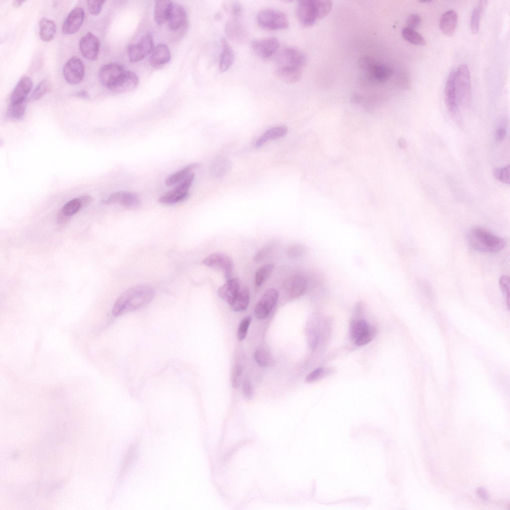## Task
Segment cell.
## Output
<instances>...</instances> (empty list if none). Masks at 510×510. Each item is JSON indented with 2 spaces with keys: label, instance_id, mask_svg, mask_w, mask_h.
<instances>
[{
  "label": "cell",
  "instance_id": "cell-1",
  "mask_svg": "<svg viewBox=\"0 0 510 510\" xmlns=\"http://www.w3.org/2000/svg\"><path fill=\"white\" fill-rule=\"evenodd\" d=\"M153 289L145 285H136L122 293L115 302L112 314L119 316L128 312L139 310L147 306L153 299Z\"/></svg>",
  "mask_w": 510,
  "mask_h": 510
},
{
  "label": "cell",
  "instance_id": "cell-2",
  "mask_svg": "<svg viewBox=\"0 0 510 510\" xmlns=\"http://www.w3.org/2000/svg\"><path fill=\"white\" fill-rule=\"evenodd\" d=\"M469 244L474 250L484 253H494L503 250L506 245L504 240L485 229L475 227L468 235Z\"/></svg>",
  "mask_w": 510,
  "mask_h": 510
},
{
  "label": "cell",
  "instance_id": "cell-3",
  "mask_svg": "<svg viewBox=\"0 0 510 510\" xmlns=\"http://www.w3.org/2000/svg\"><path fill=\"white\" fill-rule=\"evenodd\" d=\"M256 19L261 28L267 30H281L289 25L286 15L274 8H265L260 10L257 13Z\"/></svg>",
  "mask_w": 510,
  "mask_h": 510
},
{
  "label": "cell",
  "instance_id": "cell-4",
  "mask_svg": "<svg viewBox=\"0 0 510 510\" xmlns=\"http://www.w3.org/2000/svg\"><path fill=\"white\" fill-rule=\"evenodd\" d=\"M306 61V55L303 51L297 48L288 46L278 53L275 67L302 71Z\"/></svg>",
  "mask_w": 510,
  "mask_h": 510
},
{
  "label": "cell",
  "instance_id": "cell-5",
  "mask_svg": "<svg viewBox=\"0 0 510 510\" xmlns=\"http://www.w3.org/2000/svg\"><path fill=\"white\" fill-rule=\"evenodd\" d=\"M455 85L458 102L463 107L468 106L471 100V87L469 69L466 65H461L456 70Z\"/></svg>",
  "mask_w": 510,
  "mask_h": 510
},
{
  "label": "cell",
  "instance_id": "cell-6",
  "mask_svg": "<svg viewBox=\"0 0 510 510\" xmlns=\"http://www.w3.org/2000/svg\"><path fill=\"white\" fill-rule=\"evenodd\" d=\"M359 66L361 70L365 73L368 78L379 83L388 80L392 73L389 67L368 56L362 57L359 60Z\"/></svg>",
  "mask_w": 510,
  "mask_h": 510
},
{
  "label": "cell",
  "instance_id": "cell-7",
  "mask_svg": "<svg viewBox=\"0 0 510 510\" xmlns=\"http://www.w3.org/2000/svg\"><path fill=\"white\" fill-rule=\"evenodd\" d=\"M455 71L454 70L451 71L447 78L444 90V100L451 118L458 124H461L462 117L456 94Z\"/></svg>",
  "mask_w": 510,
  "mask_h": 510
},
{
  "label": "cell",
  "instance_id": "cell-8",
  "mask_svg": "<svg viewBox=\"0 0 510 510\" xmlns=\"http://www.w3.org/2000/svg\"><path fill=\"white\" fill-rule=\"evenodd\" d=\"M251 47L258 57L268 59L278 51L279 42L277 38L273 36L254 39L251 42Z\"/></svg>",
  "mask_w": 510,
  "mask_h": 510
},
{
  "label": "cell",
  "instance_id": "cell-9",
  "mask_svg": "<svg viewBox=\"0 0 510 510\" xmlns=\"http://www.w3.org/2000/svg\"><path fill=\"white\" fill-rule=\"evenodd\" d=\"M154 48L152 36L147 33L142 36L137 44L128 46L127 51L129 60L133 63L138 62L151 53Z\"/></svg>",
  "mask_w": 510,
  "mask_h": 510
},
{
  "label": "cell",
  "instance_id": "cell-10",
  "mask_svg": "<svg viewBox=\"0 0 510 510\" xmlns=\"http://www.w3.org/2000/svg\"><path fill=\"white\" fill-rule=\"evenodd\" d=\"M296 15L300 23L305 26L313 25L319 18L316 0H302L298 2Z\"/></svg>",
  "mask_w": 510,
  "mask_h": 510
},
{
  "label": "cell",
  "instance_id": "cell-11",
  "mask_svg": "<svg viewBox=\"0 0 510 510\" xmlns=\"http://www.w3.org/2000/svg\"><path fill=\"white\" fill-rule=\"evenodd\" d=\"M278 298V291L269 288L265 291L256 304L254 314L258 320L266 318L275 306Z\"/></svg>",
  "mask_w": 510,
  "mask_h": 510
},
{
  "label": "cell",
  "instance_id": "cell-12",
  "mask_svg": "<svg viewBox=\"0 0 510 510\" xmlns=\"http://www.w3.org/2000/svg\"><path fill=\"white\" fill-rule=\"evenodd\" d=\"M125 71L124 67L120 64L108 63L101 67L99 79L105 87L112 91Z\"/></svg>",
  "mask_w": 510,
  "mask_h": 510
},
{
  "label": "cell",
  "instance_id": "cell-13",
  "mask_svg": "<svg viewBox=\"0 0 510 510\" xmlns=\"http://www.w3.org/2000/svg\"><path fill=\"white\" fill-rule=\"evenodd\" d=\"M202 263L212 268L222 270L226 280L232 277L233 262L232 259L226 254L213 253L205 257Z\"/></svg>",
  "mask_w": 510,
  "mask_h": 510
},
{
  "label": "cell",
  "instance_id": "cell-14",
  "mask_svg": "<svg viewBox=\"0 0 510 510\" xmlns=\"http://www.w3.org/2000/svg\"><path fill=\"white\" fill-rule=\"evenodd\" d=\"M63 73L68 83L72 85L77 84L81 82L84 78V64L78 57H73L64 65Z\"/></svg>",
  "mask_w": 510,
  "mask_h": 510
},
{
  "label": "cell",
  "instance_id": "cell-15",
  "mask_svg": "<svg viewBox=\"0 0 510 510\" xmlns=\"http://www.w3.org/2000/svg\"><path fill=\"white\" fill-rule=\"evenodd\" d=\"M100 46L99 38L90 32L83 35L79 41V49L82 55L90 61H95L97 59Z\"/></svg>",
  "mask_w": 510,
  "mask_h": 510
},
{
  "label": "cell",
  "instance_id": "cell-16",
  "mask_svg": "<svg viewBox=\"0 0 510 510\" xmlns=\"http://www.w3.org/2000/svg\"><path fill=\"white\" fill-rule=\"evenodd\" d=\"M104 203L105 204H120L127 209H135L140 206L141 201L135 193L119 191L112 194Z\"/></svg>",
  "mask_w": 510,
  "mask_h": 510
},
{
  "label": "cell",
  "instance_id": "cell-17",
  "mask_svg": "<svg viewBox=\"0 0 510 510\" xmlns=\"http://www.w3.org/2000/svg\"><path fill=\"white\" fill-rule=\"evenodd\" d=\"M308 287V280L302 274H294L286 283L285 291L289 298L294 299L303 295Z\"/></svg>",
  "mask_w": 510,
  "mask_h": 510
},
{
  "label": "cell",
  "instance_id": "cell-18",
  "mask_svg": "<svg viewBox=\"0 0 510 510\" xmlns=\"http://www.w3.org/2000/svg\"><path fill=\"white\" fill-rule=\"evenodd\" d=\"M84 10L80 7L73 9L67 15L62 27V30L65 34H71L76 32L80 28L84 20Z\"/></svg>",
  "mask_w": 510,
  "mask_h": 510
},
{
  "label": "cell",
  "instance_id": "cell-19",
  "mask_svg": "<svg viewBox=\"0 0 510 510\" xmlns=\"http://www.w3.org/2000/svg\"><path fill=\"white\" fill-rule=\"evenodd\" d=\"M224 30L228 37L237 43H244L247 39V31L238 19L233 18L228 20Z\"/></svg>",
  "mask_w": 510,
  "mask_h": 510
},
{
  "label": "cell",
  "instance_id": "cell-20",
  "mask_svg": "<svg viewBox=\"0 0 510 510\" xmlns=\"http://www.w3.org/2000/svg\"><path fill=\"white\" fill-rule=\"evenodd\" d=\"M240 289L239 279L231 277L226 280V282L218 289V294L222 299L231 305Z\"/></svg>",
  "mask_w": 510,
  "mask_h": 510
},
{
  "label": "cell",
  "instance_id": "cell-21",
  "mask_svg": "<svg viewBox=\"0 0 510 510\" xmlns=\"http://www.w3.org/2000/svg\"><path fill=\"white\" fill-rule=\"evenodd\" d=\"M32 87V82L28 77H22L17 83L10 96V103L15 104L26 101V97Z\"/></svg>",
  "mask_w": 510,
  "mask_h": 510
},
{
  "label": "cell",
  "instance_id": "cell-22",
  "mask_svg": "<svg viewBox=\"0 0 510 510\" xmlns=\"http://www.w3.org/2000/svg\"><path fill=\"white\" fill-rule=\"evenodd\" d=\"M138 83L137 75L132 71L126 70L112 91L120 93L128 92L134 89Z\"/></svg>",
  "mask_w": 510,
  "mask_h": 510
},
{
  "label": "cell",
  "instance_id": "cell-23",
  "mask_svg": "<svg viewBox=\"0 0 510 510\" xmlns=\"http://www.w3.org/2000/svg\"><path fill=\"white\" fill-rule=\"evenodd\" d=\"M187 18L184 7L178 3H173L168 19V26L172 30L180 29L185 24Z\"/></svg>",
  "mask_w": 510,
  "mask_h": 510
},
{
  "label": "cell",
  "instance_id": "cell-24",
  "mask_svg": "<svg viewBox=\"0 0 510 510\" xmlns=\"http://www.w3.org/2000/svg\"><path fill=\"white\" fill-rule=\"evenodd\" d=\"M171 55L168 47L164 44H159L154 48L149 58V63L153 67H160L168 63Z\"/></svg>",
  "mask_w": 510,
  "mask_h": 510
},
{
  "label": "cell",
  "instance_id": "cell-25",
  "mask_svg": "<svg viewBox=\"0 0 510 510\" xmlns=\"http://www.w3.org/2000/svg\"><path fill=\"white\" fill-rule=\"evenodd\" d=\"M221 52L220 56L219 69L221 72L227 71L234 61V51L226 39H221Z\"/></svg>",
  "mask_w": 510,
  "mask_h": 510
},
{
  "label": "cell",
  "instance_id": "cell-26",
  "mask_svg": "<svg viewBox=\"0 0 510 510\" xmlns=\"http://www.w3.org/2000/svg\"><path fill=\"white\" fill-rule=\"evenodd\" d=\"M458 21V16L454 10H449L441 16L439 26L441 31L446 35L451 36L455 31Z\"/></svg>",
  "mask_w": 510,
  "mask_h": 510
},
{
  "label": "cell",
  "instance_id": "cell-27",
  "mask_svg": "<svg viewBox=\"0 0 510 510\" xmlns=\"http://www.w3.org/2000/svg\"><path fill=\"white\" fill-rule=\"evenodd\" d=\"M173 3L168 0L155 1L154 19L157 24L161 25L168 21Z\"/></svg>",
  "mask_w": 510,
  "mask_h": 510
},
{
  "label": "cell",
  "instance_id": "cell-28",
  "mask_svg": "<svg viewBox=\"0 0 510 510\" xmlns=\"http://www.w3.org/2000/svg\"><path fill=\"white\" fill-rule=\"evenodd\" d=\"M287 127L285 126H277L266 131L256 141L255 146L260 147L270 140H273L284 136L287 132Z\"/></svg>",
  "mask_w": 510,
  "mask_h": 510
},
{
  "label": "cell",
  "instance_id": "cell-29",
  "mask_svg": "<svg viewBox=\"0 0 510 510\" xmlns=\"http://www.w3.org/2000/svg\"><path fill=\"white\" fill-rule=\"evenodd\" d=\"M199 166L200 164L197 163H191L186 166L179 171L169 176L165 180V184L170 186L179 183L191 174L190 173L192 170Z\"/></svg>",
  "mask_w": 510,
  "mask_h": 510
},
{
  "label": "cell",
  "instance_id": "cell-30",
  "mask_svg": "<svg viewBox=\"0 0 510 510\" xmlns=\"http://www.w3.org/2000/svg\"><path fill=\"white\" fill-rule=\"evenodd\" d=\"M56 27L51 20L43 17L39 22V36L45 42L52 40L55 34Z\"/></svg>",
  "mask_w": 510,
  "mask_h": 510
},
{
  "label": "cell",
  "instance_id": "cell-31",
  "mask_svg": "<svg viewBox=\"0 0 510 510\" xmlns=\"http://www.w3.org/2000/svg\"><path fill=\"white\" fill-rule=\"evenodd\" d=\"M250 300V293L247 288L241 289L230 305L232 310L241 312L248 308Z\"/></svg>",
  "mask_w": 510,
  "mask_h": 510
},
{
  "label": "cell",
  "instance_id": "cell-32",
  "mask_svg": "<svg viewBox=\"0 0 510 510\" xmlns=\"http://www.w3.org/2000/svg\"><path fill=\"white\" fill-rule=\"evenodd\" d=\"M188 196V191L180 192L174 188L161 196L159 198L158 202L163 204L172 205L185 200Z\"/></svg>",
  "mask_w": 510,
  "mask_h": 510
},
{
  "label": "cell",
  "instance_id": "cell-33",
  "mask_svg": "<svg viewBox=\"0 0 510 510\" xmlns=\"http://www.w3.org/2000/svg\"><path fill=\"white\" fill-rule=\"evenodd\" d=\"M487 3L484 0H480L478 4L473 8L471 17V29L472 32L477 33L479 30L480 18L485 11Z\"/></svg>",
  "mask_w": 510,
  "mask_h": 510
},
{
  "label": "cell",
  "instance_id": "cell-34",
  "mask_svg": "<svg viewBox=\"0 0 510 510\" xmlns=\"http://www.w3.org/2000/svg\"><path fill=\"white\" fill-rule=\"evenodd\" d=\"M276 76L281 80L288 83H295L299 81L302 71L275 67Z\"/></svg>",
  "mask_w": 510,
  "mask_h": 510
},
{
  "label": "cell",
  "instance_id": "cell-35",
  "mask_svg": "<svg viewBox=\"0 0 510 510\" xmlns=\"http://www.w3.org/2000/svg\"><path fill=\"white\" fill-rule=\"evenodd\" d=\"M370 326L364 320H355L352 321L350 324V336L354 341L364 335L370 328Z\"/></svg>",
  "mask_w": 510,
  "mask_h": 510
},
{
  "label": "cell",
  "instance_id": "cell-36",
  "mask_svg": "<svg viewBox=\"0 0 510 510\" xmlns=\"http://www.w3.org/2000/svg\"><path fill=\"white\" fill-rule=\"evenodd\" d=\"M26 105V101L19 103H10L6 112L7 118L14 121L21 119L24 115Z\"/></svg>",
  "mask_w": 510,
  "mask_h": 510
},
{
  "label": "cell",
  "instance_id": "cell-37",
  "mask_svg": "<svg viewBox=\"0 0 510 510\" xmlns=\"http://www.w3.org/2000/svg\"><path fill=\"white\" fill-rule=\"evenodd\" d=\"M231 168L230 161L224 156L220 157L213 165V174L217 178H220L226 174Z\"/></svg>",
  "mask_w": 510,
  "mask_h": 510
},
{
  "label": "cell",
  "instance_id": "cell-38",
  "mask_svg": "<svg viewBox=\"0 0 510 510\" xmlns=\"http://www.w3.org/2000/svg\"><path fill=\"white\" fill-rule=\"evenodd\" d=\"M401 34L404 39L411 44L422 46L426 43L422 35L414 29L405 27L402 29Z\"/></svg>",
  "mask_w": 510,
  "mask_h": 510
},
{
  "label": "cell",
  "instance_id": "cell-39",
  "mask_svg": "<svg viewBox=\"0 0 510 510\" xmlns=\"http://www.w3.org/2000/svg\"><path fill=\"white\" fill-rule=\"evenodd\" d=\"M274 269V265L271 263L261 266L256 271L255 276V283L259 287L262 285L268 278Z\"/></svg>",
  "mask_w": 510,
  "mask_h": 510
},
{
  "label": "cell",
  "instance_id": "cell-40",
  "mask_svg": "<svg viewBox=\"0 0 510 510\" xmlns=\"http://www.w3.org/2000/svg\"><path fill=\"white\" fill-rule=\"evenodd\" d=\"M334 372V369L329 368H319L309 373L305 379V382L312 383L318 381Z\"/></svg>",
  "mask_w": 510,
  "mask_h": 510
},
{
  "label": "cell",
  "instance_id": "cell-41",
  "mask_svg": "<svg viewBox=\"0 0 510 510\" xmlns=\"http://www.w3.org/2000/svg\"><path fill=\"white\" fill-rule=\"evenodd\" d=\"M50 88V82L46 80L41 81L31 93L29 100L31 102L37 101L42 98Z\"/></svg>",
  "mask_w": 510,
  "mask_h": 510
},
{
  "label": "cell",
  "instance_id": "cell-42",
  "mask_svg": "<svg viewBox=\"0 0 510 510\" xmlns=\"http://www.w3.org/2000/svg\"><path fill=\"white\" fill-rule=\"evenodd\" d=\"M306 335L310 347L315 349L318 345L319 338L318 327L314 326L312 322L309 323L306 328Z\"/></svg>",
  "mask_w": 510,
  "mask_h": 510
},
{
  "label": "cell",
  "instance_id": "cell-43",
  "mask_svg": "<svg viewBox=\"0 0 510 510\" xmlns=\"http://www.w3.org/2000/svg\"><path fill=\"white\" fill-rule=\"evenodd\" d=\"M254 358L256 362L262 367L270 366L272 361L270 354L265 350L261 349L255 351Z\"/></svg>",
  "mask_w": 510,
  "mask_h": 510
},
{
  "label": "cell",
  "instance_id": "cell-44",
  "mask_svg": "<svg viewBox=\"0 0 510 510\" xmlns=\"http://www.w3.org/2000/svg\"><path fill=\"white\" fill-rule=\"evenodd\" d=\"M82 205L79 198L73 199L67 202L62 210L67 216L70 217L76 214L81 208Z\"/></svg>",
  "mask_w": 510,
  "mask_h": 510
},
{
  "label": "cell",
  "instance_id": "cell-45",
  "mask_svg": "<svg viewBox=\"0 0 510 510\" xmlns=\"http://www.w3.org/2000/svg\"><path fill=\"white\" fill-rule=\"evenodd\" d=\"M306 252V248L302 245L294 244L287 248L286 255L290 259H296L305 255Z\"/></svg>",
  "mask_w": 510,
  "mask_h": 510
},
{
  "label": "cell",
  "instance_id": "cell-46",
  "mask_svg": "<svg viewBox=\"0 0 510 510\" xmlns=\"http://www.w3.org/2000/svg\"><path fill=\"white\" fill-rule=\"evenodd\" d=\"M252 319V316L248 315L243 318L240 322L237 334V338L239 341H243L246 337Z\"/></svg>",
  "mask_w": 510,
  "mask_h": 510
},
{
  "label": "cell",
  "instance_id": "cell-47",
  "mask_svg": "<svg viewBox=\"0 0 510 510\" xmlns=\"http://www.w3.org/2000/svg\"><path fill=\"white\" fill-rule=\"evenodd\" d=\"M494 177L501 182L509 184L510 182V166L508 165L503 168H495L493 171Z\"/></svg>",
  "mask_w": 510,
  "mask_h": 510
},
{
  "label": "cell",
  "instance_id": "cell-48",
  "mask_svg": "<svg viewBox=\"0 0 510 510\" xmlns=\"http://www.w3.org/2000/svg\"><path fill=\"white\" fill-rule=\"evenodd\" d=\"M274 247V243L271 242L266 244L255 255L253 258L254 260L256 262L261 261L271 253Z\"/></svg>",
  "mask_w": 510,
  "mask_h": 510
},
{
  "label": "cell",
  "instance_id": "cell-49",
  "mask_svg": "<svg viewBox=\"0 0 510 510\" xmlns=\"http://www.w3.org/2000/svg\"><path fill=\"white\" fill-rule=\"evenodd\" d=\"M499 286L500 289L504 295L508 307H509L510 300V278L508 276L504 275L501 276L499 279Z\"/></svg>",
  "mask_w": 510,
  "mask_h": 510
},
{
  "label": "cell",
  "instance_id": "cell-50",
  "mask_svg": "<svg viewBox=\"0 0 510 510\" xmlns=\"http://www.w3.org/2000/svg\"><path fill=\"white\" fill-rule=\"evenodd\" d=\"M376 334V331L375 328L370 326L368 331L364 335L355 341L356 345L362 346L367 344L373 339Z\"/></svg>",
  "mask_w": 510,
  "mask_h": 510
},
{
  "label": "cell",
  "instance_id": "cell-51",
  "mask_svg": "<svg viewBox=\"0 0 510 510\" xmlns=\"http://www.w3.org/2000/svg\"><path fill=\"white\" fill-rule=\"evenodd\" d=\"M242 375L241 366L238 364L236 365L233 369L231 378L232 385L234 388H237L240 385Z\"/></svg>",
  "mask_w": 510,
  "mask_h": 510
},
{
  "label": "cell",
  "instance_id": "cell-52",
  "mask_svg": "<svg viewBox=\"0 0 510 510\" xmlns=\"http://www.w3.org/2000/svg\"><path fill=\"white\" fill-rule=\"evenodd\" d=\"M105 0H89L87 4L90 13L94 15H98L102 9Z\"/></svg>",
  "mask_w": 510,
  "mask_h": 510
},
{
  "label": "cell",
  "instance_id": "cell-53",
  "mask_svg": "<svg viewBox=\"0 0 510 510\" xmlns=\"http://www.w3.org/2000/svg\"><path fill=\"white\" fill-rule=\"evenodd\" d=\"M195 178L194 173L190 174L186 178L179 183L174 188L175 189L180 192L188 191V189L192 185Z\"/></svg>",
  "mask_w": 510,
  "mask_h": 510
},
{
  "label": "cell",
  "instance_id": "cell-54",
  "mask_svg": "<svg viewBox=\"0 0 510 510\" xmlns=\"http://www.w3.org/2000/svg\"><path fill=\"white\" fill-rule=\"evenodd\" d=\"M421 23V18L419 15L411 14L409 15L406 19V27L415 30L418 27Z\"/></svg>",
  "mask_w": 510,
  "mask_h": 510
},
{
  "label": "cell",
  "instance_id": "cell-55",
  "mask_svg": "<svg viewBox=\"0 0 510 510\" xmlns=\"http://www.w3.org/2000/svg\"><path fill=\"white\" fill-rule=\"evenodd\" d=\"M242 388L245 397L248 399H252L253 395V387L249 380L248 379H244Z\"/></svg>",
  "mask_w": 510,
  "mask_h": 510
},
{
  "label": "cell",
  "instance_id": "cell-56",
  "mask_svg": "<svg viewBox=\"0 0 510 510\" xmlns=\"http://www.w3.org/2000/svg\"><path fill=\"white\" fill-rule=\"evenodd\" d=\"M231 10L234 18L238 19L243 12V7L239 2H235L232 4Z\"/></svg>",
  "mask_w": 510,
  "mask_h": 510
},
{
  "label": "cell",
  "instance_id": "cell-57",
  "mask_svg": "<svg viewBox=\"0 0 510 510\" xmlns=\"http://www.w3.org/2000/svg\"><path fill=\"white\" fill-rule=\"evenodd\" d=\"M69 218L70 217L65 215L61 209L59 211L57 214V223L60 225H64L68 222Z\"/></svg>",
  "mask_w": 510,
  "mask_h": 510
},
{
  "label": "cell",
  "instance_id": "cell-58",
  "mask_svg": "<svg viewBox=\"0 0 510 510\" xmlns=\"http://www.w3.org/2000/svg\"><path fill=\"white\" fill-rule=\"evenodd\" d=\"M82 206H86L90 204L93 201V197L89 195H83L79 198Z\"/></svg>",
  "mask_w": 510,
  "mask_h": 510
},
{
  "label": "cell",
  "instance_id": "cell-59",
  "mask_svg": "<svg viewBox=\"0 0 510 510\" xmlns=\"http://www.w3.org/2000/svg\"><path fill=\"white\" fill-rule=\"evenodd\" d=\"M506 130L503 128H499L496 132V139L497 141H501L505 138Z\"/></svg>",
  "mask_w": 510,
  "mask_h": 510
},
{
  "label": "cell",
  "instance_id": "cell-60",
  "mask_svg": "<svg viewBox=\"0 0 510 510\" xmlns=\"http://www.w3.org/2000/svg\"><path fill=\"white\" fill-rule=\"evenodd\" d=\"M476 493L479 497L483 500H487L488 499V494L487 491L483 488H479L476 490Z\"/></svg>",
  "mask_w": 510,
  "mask_h": 510
},
{
  "label": "cell",
  "instance_id": "cell-61",
  "mask_svg": "<svg viewBox=\"0 0 510 510\" xmlns=\"http://www.w3.org/2000/svg\"><path fill=\"white\" fill-rule=\"evenodd\" d=\"M399 146L402 149H406L407 147V143L404 138H400L398 141Z\"/></svg>",
  "mask_w": 510,
  "mask_h": 510
},
{
  "label": "cell",
  "instance_id": "cell-62",
  "mask_svg": "<svg viewBox=\"0 0 510 510\" xmlns=\"http://www.w3.org/2000/svg\"><path fill=\"white\" fill-rule=\"evenodd\" d=\"M24 2L23 0H14L13 2V5L14 7H18Z\"/></svg>",
  "mask_w": 510,
  "mask_h": 510
},
{
  "label": "cell",
  "instance_id": "cell-63",
  "mask_svg": "<svg viewBox=\"0 0 510 510\" xmlns=\"http://www.w3.org/2000/svg\"><path fill=\"white\" fill-rule=\"evenodd\" d=\"M78 96L82 97H86L87 96V93L85 91L80 92L78 94Z\"/></svg>",
  "mask_w": 510,
  "mask_h": 510
},
{
  "label": "cell",
  "instance_id": "cell-64",
  "mask_svg": "<svg viewBox=\"0 0 510 510\" xmlns=\"http://www.w3.org/2000/svg\"><path fill=\"white\" fill-rule=\"evenodd\" d=\"M419 1L420 2H431V0H421V1Z\"/></svg>",
  "mask_w": 510,
  "mask_h": 510
}]
</instances>
